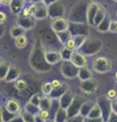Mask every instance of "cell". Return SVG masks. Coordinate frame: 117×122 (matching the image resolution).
I'll return each instance as SVG.
<instances>
[{
  "instance_id": "cell-8",
  "label": "cell",
  "mask_w": 117,
  "mask_h": 122,
  "mask_svg": "<svg viewBox=\"0 0 117 122\" xmlns=\"http://www.w3.org/2000/svg\"><path fill=\"white\" fill-rule=\"evenodd\" d=\"M45 54V59L50 65H54V64L58 63L59 61H62L61 53L60 51H55V50H49L44 52Z\"/></svg>"
},
{
  "instance_id": "cell-41",
  "label": "cell",
  "mask_w": 117,
  "mask_h": 122,
  "mask_svg": "<svg viewBox=\"0 0 117 122\" xmlns=\"http://www.w3.org/2000/svg\"><path fill=\"white\" fill-rule=\"evenodd\" d=\"M111 30L114 33H117V21H113L111 24Z\"/></svg>"
},
{
  "instance_id": "cell-17",
  "label": "cell",
  "mask_w": 117,
  "mask_h": 122,
  "mask_svg": "<svg viewBox=\"0 0 117 122\" xmlns=\"http://www.w3.org/2000/svg\"><path fill=\"white\" fill-rule=\"evenodd\" d=\"M15 116L11 114L9 111H7L4 106H1L0 108V117H1V122H9L12 118Z\"/></svg>"
},
{
  "instance_id": "cell-4",
  "label": "cell",
  "mask_w": 117,
  "mask_h": 122,
  "mask_svg": "<svg viewBox=\"0 0 117 122\" xmlns=\"http://www.w3.org/2000/svg\"><path fill=\"white\" fill-rule=\"evenodd\" d=\"M98 86H99V82L95 77H93L88 81H81V91L84 94H94L97 91Z\"/></svg>"
},
{
  "instance_id": "cell-7",
  "label": "cell",
  "mask_w": 117,
  "mask_h": 122,
  "mask_svg": "<svg viewBox=\"0 0 117 122\" xmlns=\"http://www.w3.org/2000/svg\"><path fill=\"white\" fill-rule=\"evenodd\" d=\"M70 61H71V62H72L77 68H81V67L88 66V60H86V56L82 54L81 52L78 51V50L73 51Z\"/></svg>"
},
{
  "instance_id": "cell-2",
  "label": "cell",
  "mask_w": 117,
  "mask_h": 122,
  "mask_svg": "<svg viewBox=\"0 0 117 122\" xmlns=\"http://www.w3.org/2000/svg\"><path fill=\"white\" fill-rule=\"evenodd\" d=\"M112 68V63L111 61L107 59L106 57H98L94 60L93 63V70L96 71L97 73L103 74L106 72L110 71Z\"/></svg>"
},
{
  "instance_id": "cell-42",
  "label": "cell",
  "mask_w": 117,
  "mask_h": 122,
  "mask_svg": "<svg viewBox=\"0 0 117 122\" xmlns=\"http://www.w3.org/2000/svg\"><path fill=\"white\" fill-rule=\"evenodd\" d=\"M1 3L3 5H8L11 3V0H1Z\"/></svg>"
},
{
  "instance_id": "cell-24",
  "label": "cell",
  "mask_w": 117,
  "mask_h": 122,
  "mask_svg": "<svg viewBox=\"0 0 117 122\" xmlns=\"http://www.w3.org/2000/svg\"><path fill=\"white\" fill-rule=\"evenodd\" d=\"M57 34V36H58V39L59 41L61 42V43L64 45L66 43L67 41H68L70 38H71V34L68 32V30H64V32H60V33H56Z\"/></svg>"
},
{
  "instance_id": "cell-11",
  "label": "cell",
  "mask_w": 117,
  "mask_h": 122,
  "mask_svg": "<svg viewBox=\"0 0 117 122\" xmlns=\"http://www.w3.org/2000/svg\"><path fill=\"white\" fill-rule=\"evenodd\" d=\"M21 71L20 69V67L16 65H10L8 73H7L6 77H5V81L7 82H11V81H16L18 77L20 76Z\"/></svg>"
},
{
  "instance_id": "cell-16",
  "label": "cell",
  "mask_w": 117,
  "mask_h": 122,
  "mask_svg": "<svg viewBox=\"0 0 117 122\" xmlns=\"http://www.w3.org/2000/svg\"><path fill=\"white\" fill-rule=\"evenodd\" d=\"M95 103L92 102V101H85L84 102V104L81 105V112L80 114H81L82 116H84L85 118L86 117H88L89 116V114L91 112V110H92L93 108V106Z\"/></svg>"
},
{
  "instance_id": "cell-22",
  "label": "cell",
  "mask_w": 117,
  "mask_h": 122,
  "mask_svg": "<svg viewBox=\"0 0 117 122\" xmlns=\"http://www.w3.org/2000/svg\"><path fill=\"white\" fill-rule=\"evenodd\" d=\"M24 111L29 112V113H31V114H34V115H36L37 113H39L40 108H39L38 106L32 104L31 102H28L27 104L25 105V107H24Z\"/></svg>"
},
{
  "instance_id": "cell-43",
  "label": "cell",
  "mask_w": 117,
  "mask_h": 122,
  "mask_svg": "<svg viewBox=\"0 0 117 122\" xmlns=\"http://www.w3.org/2000/svg\"><path fill=\"white\" fill-rule=\"evenodd\" d=\"M114 81H115L116 85H117V71H116V73H115V75H114Z\"/></svg>"
},
{
  "instance_id": "cell-40",
  "label": "cell",
  "mask_w": 117,
  "mask_h": 122,
  "mask_svg": "<svg viewBox=\"0 0 117 122\" xmlns=\"http://www.w3.org/2000/svg\"><path fill=\"white\" fill-rule=\"evenodd\" d=\"M46 121L47 120H45L44 118H42L39 115V113H37L35 115V122H46Z\"/></svg>"
},
{
  "instance_id": "cell-21",
  "label": "cell",
  "mask_w": 117,
  "mask_h": 122,
  "mask_svg": "<svg viewBox=\"0 0 117 122\" xmlns=\"http://www.w3.org/2000/svg\"><path fill=\"white\" fill-rule=\"evenodd\" d=\"M28 45V38L25 35H21L15 38V46L18 49H22Z\"/></svg>"
},
{
  "instance_id": "cell-10",
  "label": "cell",
  "mask_w": 117,
  "mask_h": 122,
  "mask_svg": "<svg viewBox=\"0 0 117 122\" xmlns=\"http://www.w3.org/2000/svg\"><path fill=\"white\" fill-rule=\"evenodd\" d=\"M74 98H75V95L70 90L65 92V93H64L62 96L59 98V102H60V106H61V108L68 109V107L70 106V104L74 100Z\"/></svg>"
},
{
  "instance_id": "cell-15",
  "label": "cell",
  "mask_w": 117,
  "mask_h": 122,
  "mask_svg": "<svg viewBox=\"0 0 117 122\" xmlns=\"http://www.w3.org/2000/svg\"><path fill=\"white\" fill-rule=\"evenodd\" d=\"M68 90H69L68 83L63 82V85L60 86L59 89H57V90H53V92H52V94H51V97L53 98V99H59L64 93H65V92H67Z\"/></svg>"
},
{
  "instance_id": "cell-25",
  "label": "cell",
  "mask_w": 117,
  "mask_h": 122,
  "mask_svg": "<svg viewBox=\"0 0 117 122\" xmlns=\"http://www.w3.org/2000/svg\"><path fill=\"white\" fill-rule=\"evenodd\" d=\"M60 53H61L62 60H64V61H70L73 51L72 50H69V49H67L66 47H63L62 50L60 51Z\"/></svg>"
},
{
  "instance_id": "cell-46",
  "label": "cell",
  "mask_w": 117,
  "mask_h": 122,
  "mask_svg": "<svg viewBox=\"0 0 117 122\" xmlns=\"http://www.w3.org/2000/svg\"><path fill=\"white\" fill-rule=\"evenodd\" d=\"M116 91H117V86H116Z\"/></svg>"
},
{
  "instance_id": "cell-23",
  "label": "cell",
  "mask_w": 117,
  "mask_h": 122,
  "mask_svg": "<svg viewBox=\"0 0 117 122\" xmlns=\"http://www.w3.org/2000/svg\"><path fill=\"white\" fill-rule=\"evenodd\" d=\"M9 67H10V64L6 63L5 61H1V71H0V78H1V81H5V77L7 73H8V70H9Z\"/></svg>"
},
{
  "instance_id": "cell-14",
  "label": "cell",
  "mask_w": 117,
  "mask_h": 122,
  "mask_svg": "<svg viewBox=\"0 0 117 122\" xmlns=\"http://www.w3.org/2000/svg\"><path fill=\"white\" fill-rule=\"evenodd\" d=\"M68 118H69V116H68L67 109H64V108H61V107H60L57 113L55 114L53 119H55L57 122H66Z\"/></svg>"
},
{
  "instance_id": "cell-27",
  "label": "cell",
  "mask_w": 117,
  "mask_h": 122,
  "mask_svg": "<svg viewBox=\"0 0 117 122\" xmlns=\"http://www.w3.org/2000/svg\"><path fill=\"white\" fill-rule=\"evenodd\" d=\"M64 47H66L67 49L69 50H72V51H75L76 50V43H75V40L73 37H71L70 39L64 44Z\"/></svg>"
},
{
  "instance_id": "cell-3",
  "label": "cell",
  "mask_w": 117,
  "mask_h": 122,
  "mask_svg": "<svg viewBox=\"0 0 117 122\" xmlns=\"http://www.w3.org/2000/svg\"><path fill=\"white\" fill-rule=\"evenodd\" d=\"M97 103L100 106V108L103 113V117L105 119V122H107L109 119V117L111 116V114L113 113L112 110V101L109 100L106 96H102L100 98L97 99Z\"/></svg>"
},
{
  "instance_id": "cell-18",
  "label": "cell",
  "mask_w": 117,
  "mask_h": 122,
  "mask_svg": "<svg viewBox=\"0 0 117 122\" xmlns=\"http://www.w3.org/2000/svg\"><path fill=\"white\" fill-rule=\"evenodd\" d=\"M25 29L22 28V26H20L18 25H13L12 28L10 29V35L12 36L14 39H15L16 37H18V36L25 35Z\"/></svg>"
},
{
  "instance_id": "cell-31",
  "label": "cell",
  "mask_w": 117,
  "mask_h": 122,
  "mask_svg": "<svg viewBox=\"0 0 117 122\" xmlns=\"http://www.w3.org/2000/svg\"><path fill=\"white\" fill-rule=\"evenodd\" d=\"M105 96H106L109 99V100H111V101L117 99V91H116V89H110V90H108Z\"/></svg>"
},
{
  "instance_id": "cell-9",
  "label": "cell",
  "mask_w": 117,
  "mask_h": 122,
  "mask_svg": "<svg viewBox=\"0 0 117 122\" xmlns=\"http://www.w3.org/2000/svg\"><path fill=\"white\" fill-rule=\"evenodd\" d=\"M51 26L54 32L60 33V32H64V30H68V22H67L66 20H64V18L57 17L52 21Z\"/></svg>"
},
{
  "instance_id": "cell-12",
  "label": "cell",
  "mask_w": 117,
  "mask_h": 122,
  "mask_svg": "<svg viewBox=\"0 0 117 122\" xmlns=\"http://www.w3.org/2000/svg\"><path fill=\"white\" fill-rule=\"evenodd\" d=\"M77 77L80 78L81 81H88L90 78H93L94 75H93V71L90 69L88 66L86 67H81L78 69V74H77Z\"/></svg>"
},
{
  "instance_id": "cell-45",
  "label": "cell",
  "mask_w": 117,
  "mask_h": 122,
  "mask_svg": "<svg viewBox=\"0 0 117 122\" xmlns=\"http://www.w3.org/2000/svg\"><path fill=\"white\" fill-rule=\"evenodd\" d=\"M27 1H32V0H27Z\"/></svg>"
},
{
  "instance_id": "cell-39",
  "label": "cell",
  "mask_w": 117,
  "mask_h": 122,
  "mask_svg": "<svg viewBox=\"0 0 117 122\" xmlns=\"http://www.w3.org/2000/svg\"><path fill=\"white\" fill-rule=\"evenodd\" d=\"M112 110H113V113L117 114V99L112 101Z\"/></svg>"
},
{
  "instance_id": "cell-35",
  "label": "cell",
  "mask_w": 117,
  "mask_h": 122,
  "mask_svg": "<svg viewBox=\"0 0 117 122\" xmlns=\"http://www.w3.org/2000/svg\"><path fill=\"white\" fill-rule=\"evenodd\" d=\"M31 15H33V11L30 7H27V8L24 9V11H22V16L24 17H30Z\"/></svg>"
},
{
  "instance_id": "cell-30",
  "label": "cell",
  "mask_w": 117,
  "mask_h": 122,
  "mask_svg": "<svg viewBox=\"0 0 117 122\" xmlns=\"http://www.w3.org/2000/svg\"><path fill=\"white\" fill-rule=\"evenodd\" d=\"M66 122H85V117L81 114H76L74 116L69 117Z\"/></svg>"
},
{
  "instance_id": "cell-34",
  "label": "cell",
  "mask_w": 117,
  "mask_h": 122,
  "mask_svg": "<svg viewBox=\"0 0 117 122\" xmlns=\"http://www.w3.org/2000/svg\"><path fill=\"white\" fill-rule=\"evenodd\" d=\"M51 83H52V86H53V89H54V90L59 89V87L63 85V82H62V81H60L59 79H56V78L53 79V81H51Z\"/></svg>"
},
{
  "instance_id": "cell-44",
  "label": "cell",
  "mask_w": 117,
  "mask_h": 122,
  "mask_svg": "<svg viewBox=\"0 0 117 122\" xmlns=\"http://www.w3.org/2000/svg\"><path fill=\"white\" fill-rule=\"evenodd\" d=\"M46 122H57V121H56L55 119H48Z\"/></svg>"
},
{
  "instance_id": "cell-28",
  "label": "cell",
  "mask_w": 117,
  "mask_h": 122,
  "mask_svg": "<svg viewBox=\"0 0 117 122\" xmlns=\"http://www.w3.org/2000/svg\"><path fill=\"white\" fill-rule=\"evenodd\" d=\"M22 118H24L25 122H35V115L34 114H31L29 112H25L22 110V112L20 113Z\"/></svg>"
},
{
  "instance_id": "cell-13",
  "label": "cell",
  "mask_w": 117,
  "mask_h": 122,
  "mask_svg": "<svg viewBox=\"0 0 117 122\" xmlns=\"http://www.w3.org/2000/svg\"><path fill=\"white\" fill-rule=\"evenodd\" d=\"M52 104H53V98L51 96H44L42 97V100L40 102L39 108L40 110H49L50 111Z\"/></svg>"
},
{
  "instance_id": "cell-33",
  "label": "cell",
  "mask_w": 117,
  "mask_h": 122,
  "mask_svg": "<svg viewBox=\"0 0 117 122\" xmlns=\"http://www.w3.org/2000/svg\"><path fill=\"white\" fill-rule=\"evenodd\" d=\"M85 122H105V119L103 116L97 117V118H91V117H86Z\"/></svg>"
},
{
  "instance_id": "cell-5",
  "label": "cell",
  "mask_w": 117,
  "mask_h": 122,
  "mask_svg": "<svg viewBox=\"0 0 117 122\" xmlns=\"http://www.w3.org/2000/svg\"><path fill=\"white\" fill-rule=\"evenodd\" d=\"M85 102V99L82 96L78 95V96H75L74 100L72 101V103L70 104V106L68 107L67 109V112H68V116H74L76 114H80L81 112V105L84 104Z\"/></svg>"
},
{
  "instance_id": "cell-36",
  "label": "cell",
  "mask_w": 117,
  "mask_h": 122,
  "mask_svg": "<svg viewBox=\"0 0 117 122\" xmlns=\"http://www.w3.org/2000/svg\"><path fill=\"white\" fill-rule=\"evenodd\" d=\"M9 122H25V120H24V118H22L21 114H17V115L14 116Z\"/></svg>"
},
{
  "instance_id": "cell-47",
  "label": "cell",
  "mask_w": 117,
  "mask_h": 122,
  "mask_svg": "<svg viewBox=\"0 0 117 122\" xmlns=\"http://www.w3.org/2000/svg\"><path fill=\"white\" fill-rule=\"evenodd\" d=\"M115 1H116V2H117V0H115Z\"/></svg>"
},
{
  "instance_id": "cell-29",
  "label": "cell",
  "mask_w": 117,
  "mask_h": 122,
  "mask_svg": "<svg viewBox=\"0 0 117 122\" xmlns=\"http://www.w3.org/2000/svg\"><path fill=\"white\" fill-rule=\"evenodd\" d=\"M42 97L43 96L41 94H35V95H33V96L31 97V99H30L29 102H31L32 104H34V105H36V106L39 107L40 102H41V100H42Z\"/></svg>"
},
{
  "instance_id": "cell-1",
  "label": "cell",
  "mask_w": 117,
  "mask_h": 122,
  "mask_svg": "<svg viewBox=\"0 0 117 122\" xmlns=\"http://www.w3.org/2000/svg\"><path fill=\"white\" fill-rule=\"evenodd\" d=\"M78 69L71 61H64L62 60L60 63V72L65 78H74L77 77Z\"/></svg>"
},
{
  "instance_id": "cell-32",
  "label": "cell",
  "mask_w": 117,
  "mask_h": 122,
  "mask_svg": "<svg viewBox=\"0 0 117 122\" xmlns=\"http://www.w3.org/2000/svg\"><path fill=\"white\" fill-rule=\"evenodd\" d=\"M39 115L44 118L45 120H48V119H50V116H51V113L49 110H40L39 111Z\"/></svg>"
},
{
  "instance_id": "cell-19",
  "label": "cell",
  "mask_w": 117,
  "mask_h": 122,
  "mask_svg": "<svg viewBox=\"0 0 117 122\" xmlns=\"http://www.w3.org/2000/svg\"><path fill=\"white\" fill-rule=\"evenodd\" d=\"M103 116V113H102V110L100 108V106L98 105V103L96 102L95 104H94L92 110H91V112L89 114L88 117H91V118H97V117H101Z\"/></svg>"
},
{
  "instance_id": "cell-38",
  "label": "cell",
  "mask_w": 117,
  "mask_h": 122,
  "mask_svg": "<svg viewBox=\"0 0 117 122\" xmlns=\"http://www.w3.org/2000/svg\"><path fill=\"white\" fill-rule=\"evenodd\" d=\"M107 122H117V114L112 113L111 116L109 117V119L107 120Z\"/></svg>"
},
{
  "instance_id": "cell-37",
  "label": "cell",
  "mask_w": 117,
  "mask_h": 122,
  "mask_svg": "<svg viewBox=\"0 0 117 122\" xmlns=\"http://www.w3.org/2000/svg\"><path fill=\"white\" fill-rule=\"evenodd\" d=\"M6 20H7L6 14L1 11V12H0V24H1V25H4L5 22H6Z\"/></svg>"
},
{
  "instance_id": "cell-20",
  "label": "cell",
  "mask_w": 117,
  "mask_h": 122,
  "mask_svg": "<svg viewBox=\"0 0 117 122\" xmlns=\"http://www.w3.org/2000/svg\"><path fill=\"white\" fill-rule=\"evenodd\" d=\"M42 94L44 96H51L52 92H53V86H52L51 81H45L42 85Z\"/></svg>"
},
{
  "instance_id": "cell-6",
  "label": "cell",
  "mask_w": 117,
  "mask_h": 122,
  "mask_svg": "<svg viewBox=\"0 0 117 122\" xmlns=\"http://www.w3.org/2000/svg\"><path fill=\"white\" fill-rule=\"evenodd\" d=\"M4 107L7 111H9L11 114H13V115H17V114H20L22 112L21 109V106H20V103L18 102L16 99H7L5 101V104H4Z\"/></svg>"
},
{
  "instance_id": "cell-26",
  "label": "cell",
  "mask_w": 117,
  "mask_h": 122,
  "mask_svg": "<svg viewBox=\"0 0 117 122\" xmlns=\"http://www.w3.org/2000/svg\"><path fill=\"white\" fill-rule=\"evenodd\" d=\"M14 86H15V89H16L18 92H22V91L27 90L28 83H27V81H25V79L18 78L17 81H15V83H14Z\"/></svg>"
}]
</instances>
